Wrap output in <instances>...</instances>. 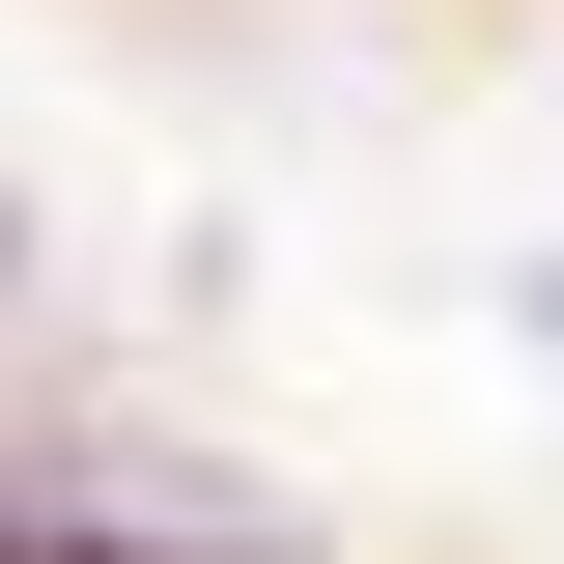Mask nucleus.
<instances>
[{
	"label": "nucleus",
	"mask_w": 564,
	"mask_h": 564,
	"mask_svg": "<svg viewBox=\"0 0 564 564\" xmlns=\"http://www.w3.org/2000/svg\"><path fill=\"white\" fill-rule=\"evenodd\" d=\"M0 564H254V536H113V508H29L0 480Z\"/></svg>",
	"instance_id": "1"
},
{
	"label": "nucleus",
	"mask_w": 564,
	"mask_h": 564,
	"mask_svg": "<svg viewBox=\"0 0 564 564\" xmlns=\"http://www.w3.org/2000/svg\"><path fill=\"white\" fill-rule=\"evenodd\" d=\"M0 282H29V226H0Z\"/></svg>",
	"instance_id": "2"
},
{
	"label": "nucleus",
	"mask_w": 564,
	"mask_h": 564,
	"mask_svg": "<svg viewBox=\"0 0 564 564\" xmlns=\"http://www.w3.org/2000/svg\"><path fill=\"white\" fill-rule=\"evenodd\" d=\"M536 339H564V282H536Z\"/></svg>",
	"instance_id": "3"
}]
</instances>
